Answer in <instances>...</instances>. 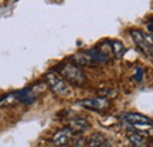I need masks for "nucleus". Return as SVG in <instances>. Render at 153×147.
Listing matches in <instances>:
<instances>
[{"label": "nucleus", "mask_w": 153, "mask_h": 147, "mask_svg": "<svg viewBox=\"0 0 153 147\" xmlns=\"http://www.w3.org/2000/svg\"><path fill=\"white\" fill-rule=\"evenodd\" d=\"M152 147H153V140H152Z\"/></svg>", "instance_id": "nucleus-17"}, {"label": "nucleus", "mask_w": 153, "mask_h": 147, "mask_svg": "<svg viewBox=\"0 0 153 147\" xmlns=\"http://www.w3.org/2000/svg\"><path fill=\"white\" fill-rule=\"evenodd\" d=\"M14 104H17V100L14 98V93H7L6 95H4L0 99V106L1 107H8V106H13Z\"/></svg>", "instance_id": "nucleus-14"}, {"label": "nucleus", "mask_w": 153, "mask_h": 147, "mask_svg": "<svg viewBox=\"0 0 153 147\" xmlns=\"http://www.w3.org/2000/svg\"><path fill=\"white\" fill-rule=\"evenodd\" d=\"M110 46H111V50H112V54L114 55L115 58H121L123 55L125 54V52H126L125 45L121 41H119V40L110 41Z\"/></svg>", "instance_id": "nucleus-12"}, {"label": "nucleus", "mask_w": 153, "mask_h": 147, "mask_svg": "<svg viewBox=\"0 0 153 147\" xmlns=\"http://www.w3.org/2000/svg\"><path fill=\"white\" fill-rule=\"evenodd\" d=\"M152 20H153V19H152Z\"/></svg>", "instance_id": "nucleus-19"}, {"label": "nucleus", "mask_w": 153, "mask_h": 147, "mask_svg": "<svg viewBox=\"0 0 153 147\" xmlns=\"http://www.w3.org/2000/svg\"><path fill=\"white\" fill-rule=\"evenodd\" d=\"M120 118L131 127L140 126V125H153L152 119L140 113H123Z\"/></svg>", "instance_id": "nucleus-6"}, {"label": "nucleus", "mask_w": 153, "mask_h": 147, "mask_svg": "<svg viewBox=\"0 0 153 147\" xmlns=\"http://www.w3.org/2000/svg\"><path fill=\"white\" fill-rule=\"evenodd\" d=\"M13 93H14V98H16L17 102H21V104H25V105L32 104L37 99V92L33 88H30V87H25L22 90H19V91Z\"/></svg>", "instance_id": "nucleus-8"}, {"label": "nucleus", "mask_w": 153, "mask_h": 147, "mask_svg": "<svg viewBox=\"0 0 153 147\" xmlns=\"http://www.w3.org/2000/svg\"><path fill=\"white\" fill-rule=\"evenodd\" d=\"M81 107L90 111L102 112L110 107V100L104 97H97V98H86L78 102Z\"/></svg>", "instance_id": "nucleus-5"}, {"label": "nucleus", "mask_w": 153, "mask_h": 147, "mask_svg": "<svg viewBox=\"0 0 153 147\" xmlns=\"http://www.w3.org/2000/svg\"><path fill=\"white\" fill-rule=\"evenodd\" d=\"M65 81L74 85H82L86 80L84 71L73 62H61L54 68Z\"/></svg>", "instance_id": "nucleus-1"}, {"label": "nucleus", "mask_w": 153, "mask_h": 147, "mask_svg": "<svg viewBox=\"0 0 153 147\" xmlns=\"http://www.w3.org/2000/svg\"><path fill=\"white\" fill-rule=\"evenodd\" d=\"M104 141H105V137H104L101 133L96 132V133H93V134L90 137L87 147H101Z\"/></svg>", "instance_id": "nucleus-13"}, {"label": "nucleus", "mask_w": 153, "mask_h": 147, "mask_svg": "<svg viewBox=\"0 0 153 147\" xmlns=\"http://www.w3.org/2000/svg\"><path fill=\"white\" fill-rule=\"evenodd\" d=\"M137 73L138 74H135V79H137V80H140V79H141V75H143V74H141V70H138Z\"/></svg>", "instance_id": "nucleus-16"}, {"label": "nucleus", "mask_w": 153, "mask_h": 147, "mask_svg": "<svg viewBox=\"0 0 153 147\" xmlns=\"http://www.w3.org/2000/svg\"><path fill=\"white\" fill-rule=\"evenodd\" d=\"M72 61H73V64H76L78 66H94L96 65V62L91 59V56L87 54L86 52H84V53H76V54L72 55L71 58H70Z\"/></svg>", "instance_id": "nucleus-10"}, {"label": "nucleus", "mask_w": 153, "mask_h": 147, "mask_svg": "<svg viewBox=\"0 0 153 147\" xmlns=\"http://www.w3.org/2000/svg\"><path fill=\"white\" fill-rule=\"evenodd\" d=\"M68 127L72 129L73 133L80 134V133H84V132H86L87 129L90 128V127H91V124H90L85 118L76 117V118H72V119L70 120Z\"/></svg>", "instance_id": "nucleus-9"}, {"label": "nucleus", "mask_w": 153, "mask_h": 147, "mask_svg": "<svg viewBox=\"0 0 153 147\" xmlns=\"http://www.w3.org/2000/svg\"><path fill=\"white\" fill-rule=\"evenodd\" d=\"M64 147H65V146H64Z\"/></svg>", "instance_id": "nucleus-18"}, {"label": "nucleus", "mask_w": 153, "mask_h": 147, "mask_svg": "<svg viewBox=\"0 0 153 147\" xmlns=\"http://www.w3.org/2000/svg\"><path fill=\"white\" fill-rule=\"evenodd\" d=\"M44 78H45L47 86L51 88V91L54 94L60 95V97H66L70 94V87L67 82L59 74L54 72H47Z\"/></svg>", "instance_id": "nucleus-2"}, {"label": "nucleus", "mask_w": 153, "mask_h": 147, "mask_svg": "<svg viewBox=\"0 0 153 147\" xmlns=\"http://www.w3.org/2000/svg\"><path fill=\"white\" fill-rule=\"evenodd\" d=\"M85 144H86L85 138H84L82 135L79 134L76 139H74V141H73V144H72V146L71 147H84L85 146Z\"/></svg>", "instance_id": "nucleus-15"}, {"label": "nucleus", "mask_w": 153, "mask_h": 147, "mask_svg": "<svg viewBox=\"0 0 153 147\" xmlns=\"http://www.w3.org/2000/svg\"><path fill=\"white\" fill-rule=\"evenodd\" d=\"M73 134L74 133L72 132V129L70 128L68 126L67 127H64V128H60L52 137V143H53L54 146H58V147L66 146L71 141Z\"/></svg>", "instance_id": "nucleus-7"}, {"label": "nucleus", "mask_w": 153, "mask_h": 147, "mask_svg": "<svg viewBox=\"0 0 153 147\" xmlns=\"http://www.w3.org/2000/svg\"><path fill=\"white\" fill-rule=\"evenodd\" d=\"M131 36L133 39L137 47L144 53V54L153 56V36L145 33L140 30H132Z\"/></svg>", "instance_id": "nucleus-3"}, {"label": "nucleus", "mask_w": 153, "mask_h": 147, "mask_svg": "<svg viewBox=\"0 0 153 147\" xmlns=\"http://www.w3.org/2000/svg\"><path fill=\"white\" fill-rule=\"evenodd\" d=\"M86 53L91 56V59L96 64H102V62L110 61L112 58V50L110 46V41H106V42L98 45L96 47L86 51Z\"/></svg>", "instance_id": "nucleus-4"}, {"label": "nucleus", "mask_w": 153, "mask_h": 147, "mask_svg": "<svg viewBox=\"0 0 153 147\" xmlns=\"http://www.w3.org/2000/svg\"><path fill=\"white\" fill-rule=\"evenodd\" d=\"M128 141L131 143V145L133 147H145L146 146V139L145 137L135 133V132H131L127 134Z\"/></svg>", "instance_id": "nucleus-11"}]
</instances>
